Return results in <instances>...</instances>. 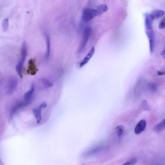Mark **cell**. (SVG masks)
<instances>
[{
  "mask_svg": "<svg viewBox=\"0 0 165 165\" xmlns=\"http://www.w3.org/2000/svg\"><path fill=\"white\" fill-rule=\"evenodd\" d=\"M27 54V47L26 42L22 44L21 49V56L20 60L16 67V70L19 77L22 78V70L23 64L26 60Z\"/></svg>",
  "mask_w": 165,
  "mask_h": 165,
  "instance_id": "6da1fadb",
  "label": "cell"
},
{
  "mask_svg": "<svg viewBox=\"0 0 165 165\" xmlns=\"http://www.w3.org/2000/svg\"><path fill=\"white\" fill-rule=\"evenodd\" d=\"M98 15V13L97 10L87 8H85L83 11L82 18L84 21L88 22Z\"/></svg>",
  "mask_w": 165,
  "mask_h": 165,
  "instance_id": "7a4b0ae2",
  "label": "cell"
},
{
  "mask_svg": "<svg viewBox=\"0 0 165 165\" xmlns=\"http://www.w3.org/2000/svg\"><path fill=\"white\" fill-rule=\"evenodd\" d=\"M92 31L91 28L89 26H86L84 29L83 34L82 40L79 46V51H81L87 44L89 38L91 35Z\"/></svg>",
  "mask_w": 165,
  "mask_h": 165,
  "instance_id": "3957f363",
  "label": "cell"
},
{
  "mask_svg": "<svg viewBox=\"0 0 165 165\" xmlns=\"http://www.w3.org/2000/svg\"><path fill=\"white\" fill-rule=\"evenodd\" d=\"M18 81L15 77H10L7 87V93L8 94H12L15 91L18 85Z\"/></svg>",
  "mask_w": 165,
  "mask_h": 165,
  "instance_id": "277c9868",
  "label": "cell"
},
{
  "mask_svg": "<svg viewBox=\"0 0 165 165\" xmlns=\"http://www.w3.org/2000/svg\"><path fill=\"white\" fill-rule=\"evenodd\" d=\"M47 105L45 103H44L40 106L38 108L34 109L33 110V112L35 118L37 120L38 124H39L42 120V109L46 107Z\"/></svg>",
  "mask_w": 165,
  "mask_h": 165,
  "instance_id": "5b68a950",
  "label": "cell"
},
{
  "mask_svg": "<svg viewBox=\"0 0 165 165\" xmlns=\"http://www.w3.org/2000/svg\"><path fill=\"white\" fill-rule=\"evenodd\" d=\"M34 91V86L33 85H32L30 90L27 92L24 95L23 100L27 102L29 105L32 101Z\"/></svg>",
  "mask_w": 165,
  "mask_h": 165,
  "instance_id": "8992f818",
  "label": "cell"
},
{
  "mask_svg": "<svg viewBox=\"0 0 165 165\" xmlns=\"http://www.w3.org/2000/svg\"><path fill=\"white\" fill-rule=\"evenodd\" d=\"M146 122L144 120H141L136 125L135 129V133L136 135H139L144 131L146 128Z\"/></svg>",
  "mask_w": 165,
  "mask_h": 165,
  "instance_id": "52a82bcc",
  "label": "cell"
},
{
  "mask_svg": "<svg viewBox=\"0 0 165 165\" xmlns=\"http://www.w3.org/2000/svg\"><path fill=\"white\" fill-rule=\"evenodd\" d=\"M38 71L36 65V60L34 59H31L29 61L28 69L27 70L28 73L32 75H35Z\"/></svg>",
  "mask_w": 165,
  "mask_h": 165,
  "instance_id": "ba28073f",
  "label": "cell"
},
{
  "mask_svg": "<svg viewBox=\"0 0 165 165\" xmlns=\"http://www.w3.org/2000/svg\"><path fill=\"white\" fill-rule=\"evenodd\" d=\"M95 52V48L93 47L91 49L90 51L89 52L88 54L84 58L81 62L80 64V66L81 68L83 67L87 64L89 60L93 55Z\"/></svg>",
  "mask_w": 165,
  "mask_h": 165,
  "instance_id": "9c48e42d",
  "label": "cell"
},
{
  "mask_svg": "<svg viewBox=\"0 0 165 165\" xmlns=\"http://www.w3.org/2000/svg\"><path fill=\"white\" fill-rule=\"evenodd\" d=\"M165 119H164L158 124L155 125L153 127V129L155 132L158 133L164 130L165 128Z\"/></svg>",
  "mask_w": 165,
  "mask_h": 165,
  "instance_id": "30bf717a",
  "label": "cell"
},
{
  "mask_svg": "<svg viewBox=\"0 0 165 165\" xmlns=\"http://www.w3.org/2000/svg\"><path fill=\"white\" fill-rule=\"evenodd\" d=\"M164 11L162 10H154L151 14L154 19H159L162 17L164 14Z\"/></svg>",
  "mask_w": 165,
  "mask_h": 165,
  "instance_id": "8fae6325",
  "label": "cell"
},
{
  "mask_svg": "<svg viewBox=\"0 0 165 165\" xmlns=\"http://www.w3.org/2000/svg\"><path fill=\"white\" fill-rule=\"evenodd\" d=\"M108 10L107 5L105 4H101L98 6L97 10L98 13V15H101L102 14L107 11Z\"/></svg>",
  "mask_w": 165,
  "mask_h": 165,
  "instance_id": "7c38bea8",
  "label": "cell"
},
{
  "mask_svg": "<svg viewBox=\"0 0 165 165\" xmlns=\"http://www.w3.org/2000/svg\"><path fill=\"white\" fill-rule=\"evenodd\" d=\"M47 52L46 53V58H48L50 55V38L48 35L47 36Z\"/></svg>",
  "mask_w": 165,
  "mask_h": 165,
  "instance_id": "4fadbf2b",
  "label": "cell"
},
{
  "mask_svg": "<svg viewBox=\"0 0 165 165\" xmlns=\"http://www.w3.org/2000/svg\"><path fill=\"white\" fill-rule=\"evenodd\" d=\"M124 130V128L123 126L120 125L117 127L116 128L115 131L117 136H121L123 133Z\"/></svg>",
  "mask_w": 165,
  "mask_h": 165,
  "instance_id": "5bb4252c",
  "label": "cell"
},
{
  "mask_svg": "<svg viewBox=\"0 0 165 165\" xmlns=\"http://www.w3.org/2000/svg\"><path fill=\"white\" fill-rule=\"evenodd\" d=\"M8 26H9L8 19L7 18L5 19L2 23V29L4 31H6L8 29Z\"/></svg>",
  "mask_w": 165,
  "mask_h": 165,
  "instance_id": "9a60e30c",
  "label": "cell"
},
{
  "mask_svg": "<svg viewBox=\"0 0 165 165\" xmlns=\"http://www.w3.org/2000/svg\"><path fill=\"white\" fill-rule=\"evenodd\" d=\"M41 82L46 88L51 87L53 86V84L51 82L46 79H42Z\"/></svg>",
  "mask_w": 165,
  "mask_h": 165,
  "instance_id": "2e32d148",
  "label": "cell"
},
{
  "mask_svg": "<svg viewBox=\"0 0 165 165\" xmlns=\"http://www.w3.org/2000/svg\"><path fill=\"white\" fill-rule=\"evenodd\" d=\"M137 159L135 158H134L131 159L122 165H134L136 163Z\"/></svg>",
  "mask_w": 165,
  "mask_h": 165,
  "instance_id": "e0dca14e",
  "label": "cell"
},
{
  "mask_svg": "<svg viewBox=\"0 0 165 165\" xmlns=\"http://www.w3.org/2000/svg\"><path fill=\"white\" fill-rule=\"evenodd\" d=\"M142 108L145 110H150V107L149 105H148L147 103L146 100H144L142 101Z\"/></svg>",
  "mask_w": 165,
  "mask_h": 165,
  "instance_id": "ac0fdd59",
  "label": "cell"
},
{
  "mask_svg": "<svg viewBox=\"0 0 165 165\" xmlns=\"http://www.w3.org/2000/svg\"><path fill=\"white\" fill-rule=\"evenodd\" d=\"M165 18L164 17L162 19L159 25V28L160 29H163L165 28Z\"/></svg>",
  "mask_w": 165,
  "mask_h": 165,
  "instance_id": "d6986e66",
  "label": "cell"
},
{
  "mask_svg": "<svg viewBox=\"0 0 165 165\" xmlns=\"http://www.w3.org/2000/svg\"><path fill=\"white\" fill-rule=\"evenodd\" d=\"M157 74L159 75H163L165 74V73L164 72L158 71L157 72Z\"/></svg>",
  "mask_w": 165,
  "mask_h": 165,
  "instance_id": "ffe728a7",
  "label": "cell"
},
{
  "mask_svg": "<svg viewBox=\"0 0 165 165\" xmlns=\"http://www.w3.org/2000/svg\"><path fill=\"white\" fill-rule=\"evenodd\" d=\"M161 55L164 58V59H165V51L164 50H163V51H162L161 53Z\"/></svg>",
  "mask_w": 165,
  "mask_h": 165,
  "instance_id": "44dd1931",
  "label": "cell"
}]
</instances>
